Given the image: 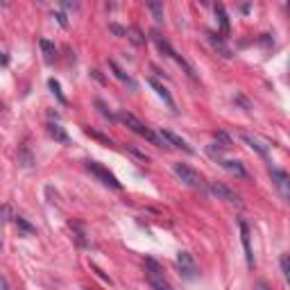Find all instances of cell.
Returning <instances> with one entry per match:
<instances>
[{
  "label": "cell",
  "mask_w": 290,
  "mask_h": 290,
  "mask_svg": "<svg viewBox=\"0 0 290 290\" xmlns=\"http://www.w3.org/2000/svg\"><path fill=\"white\" fill-rule=\"evenodd\" d=\"M0 290H9V288H7V281H5L3 274H0Z\"/></svg>",
  "instance_id": "32"
},
{
  "label": "cell",
  "mask_w": 290,
  "mask_h": 290,
  "mask_svg": "<svg viewBox=\"0 0 290 290\" xmlns=\"http://www.w3.org/2000/svg\"><path fill=\"white\" fill-rule=\"evenodd\" d=\"M254 290H272V288L267 286L265 281H256V283H254Z\"/></svg>",
  "instance_id": "30"
},
{
  "label": "cell",
  "mask_w": 290,
  "mask_h": 290,
  "mask_svg": "<svg viewBox=\"0 0 290 290\" xmlns=\"http://www.w3.org/2000/svg\"><path fill=\"white\" fill-rule=\"evenodd\" d=\"M118 120H120V123L127 125V127H129L131 131H134V134L143 136L147 143H152V145H157V147H168V145L159 139V134H154V131H152L150 127H145V125L141 123V120L136 118L134 114H129V111H120V114H118Z\"/></svg>",
  "instance_id": "1"
},
{
  "label": "cell",
  "mask_w": 290,
  "mask_h": 290,
  "mask_svg": "<svg viewBox=\"0 0 290 290\" xmlns=\"http://www.w3.org/2000/svg\"><path fill=\"white\" fill-rule=\"evenodd\" d=\"M55 18L59 20V25H61V28H68V20H66L64 14H55Z\"/></svg>",
  "instance_id": "29"
},
{
  "label": "cell",
  "mask_w": 290,
  "mask_h": 290,
  "mask_svg": "<svg viewBox=\"0 0 290 290\" xmlns=\"http://www.w3.org/2000/svg\"><path fill=\"white\" fill-rule=\"evenodd\" d=\"M96 107L100 109V114H102V116H104V118H109V120H114V114H111V111H109V109H107V107H104V102H102V100H98V102H96Z\"/></svg>",
  "instance_id": "25"
},
{
  "label": "cell",
  "mask_w": 290,
  "mask_h": 290,
  "mask_svg": "<svg viewBox=\"0 0 290 290\" xmlns=\"http://www.w3.org/2000/svg\"><path fill=\"white\" fill-rule=\"evenodd\" d=\"M9 215H12V209H9V207H0V225L7 222Z\"/></svg>",
  "instance_id": "27"
},
{
  "label": "cell",
  "mask_w": 290,
  "mask_h": 290,
  "mask_svg": "<svg viewBox=\"0 0 290 290\" xmlns=\"http://www.w3.org/2000/svg\"><path fill=\"white\" fill-rule=\"evenodd\" d=\"M172 172H175V175L182 179L184 186H188V188H202L204 186L199 172L193 170V168L186 166V163H172Z\"/></svg>",
  "instance_id": "3"
},
{
  "label": "cell",
  "mask_w": 290,
  "mask_h": 290,
  "mask_svg": "<svg viewBox=\"0 0 290 290\" xmlns=\"http://www.w3.org/2000/svg\"><path fill=\"white\" fill-rule=\"evenodd\" d=\"M39 46H41V50H43V59H46V61H48V64H50V61L55 59V55H57V48H55V43H50L48 39H41V41H39Z\"/></svg>",
  "instance_id": "15"
},
{
  "label": "cell",
  "mask_w": 290,
  "mask_h": 290,
  "mask_svg": "<svg viewBox=\"0 0 290 290\" xmlns=\"http://www.w3.org/2000/svg\"><path fill=\"white\" fill-rule=\"evenodd\" d=\"M18 161L20 163H23V166L25 168H30V166H34V157L32 154H30V150H28V147H20V152H18Z\"/></svg>",
  "instance_id": "21"
},
{
  "label": "cell",
  "mask_w": 290,
  "mask_h": 290,
  "mask_svg": "<svg viewBox=\"0 0 290 290\" xmlns=\"http://www.w3.org/2000/svg\"><path fill=\"white\" fill-rule=\"evenodd\" d=\"M209 191L218 199H225V202H229V204H240V195L234 193L229 186H225L222 182H209Z\"/></svg>",
  "instance_id": "6"
},
{
  "label": "cell",
  "mask_w": 290,
  "mask_h": 290,
  "mask_svg": "<svg viewBox=\"0 0 290 290\" xmlns=\"http://www.w3.org/2000/svg\"><path fill=\"white\" fill-rule=\"evenodd\" d=\"M7 55H5V52H0V66H7Z\"/></svg>",
  "instance_id": "31"
},
{
  "label": "cell",
  "mask_w": 290,
  "mask_h": 290,
  "mask_svg": "<svg viewBox=\"0 0 290 290\" xmlns=\"http://www.w3.org/2000/svg\"><path fill=\"white\" fill-rule=\"evenodd\" d=\"M240 139L245 141V143L250 145L252 150H256L261 157H265V159H267V157H270V147H267V143H265V141H263V139H258V136H254V134H247V131H242V134H240Z\"/></svg>",
  "instance_id": "7"
},
{
  "label": "cell",
  "mask_w": 290,
  "mask_h": 290,
  "mask_svg": "<svg viewBox=\"0 0 290 290\" xmlns=\"http://www.w3.org/2000/svg\"><path fill=\"white\" fill-rule=\"evenodd\" d=\"M147 9L152 12V16H154L157 23H163V5H161V3H157V0H150V3H147Z\"/></svg>",
  "instance_id": "18"
},
{
  "label": "cell",
  "mask_w": 290,
  "mask_h": 290,
  "mask_svg": "<svg viewBox=\"0 0 290 290\" xmlns=\"http://www.w3.org/2000/svg\"><path fill=\"white\" fill-rule=\"evenodd\" d=\"M177 265H179V270H182V277L188 279V281H195V279L199 277V267H197V263H195L191 252H179Z\"/></svg>",
  "instance_id": "4"
},
{
  "label": "cell",
  "mask_w": 290,
  "mask_h": 290,
  "mask_svg": "<svg viewBox=\"0 0 290 290\" xmlns=\"http://www.w3.org/2000/svg\"><path fill=\"white\" fill-rule=\"evenodd\" d=\"M218 163L225 168L227 172H231V175H236V177H240V179H250L247 170L242 168V163H238V161H229V159H220Z\"/></svg>",
  "instance_id": "9"
},
{
  "label": "cell",
  "mask_w": 290,
  "mask_h": 290,
  "mask_svg": "<svg viewBox=\"0 0 290 290\" xmlns=\"http://www.w3.org/2000/svg\"><path fill=\"white\" fill-rule=\"evenodd\" d=\"M215 16L220 20V32L229 34V18H227V12H225L222 5H215Z\"/></svg>",
  "instance_id": "16"
},
{
  "label": "cell",
  "mask_w": 290,
  "mask_h": 290,
  "mask_svg": "<svg viewBox=\"0 0 290 290\" xmlns=\"http://www.w3.org/2000/svg\"><path fill=\"white\" fill-rule=\"evenodd\" d=\"M240 236H242V247H245V256H247V265H254V256H252V247H250V227L245 222H240Z\"/></svg>",
  "instance_id": "11"
},
{
  "label": "cell",
  "mask_w": 290,
  "mask_h": 290,
  "mask_svg": "<svg viewBox=\"0 0 290 290\" xmlns=\"http://www.w3.org/2000/svg\"><path fill=\"white\" fill-rule=\"evenodd\" d=\"M109 30H111L114 34H118V36H125V32H127V30H125V28H120V25H116V23L109 25Z\"/></svg>",
  "instance_id": "28"
},
{
  "label": "cell",
  "mask_w": 290,
  "mask_h": 290,
  "mask_svg": "<svg viewBox=\"0 0 290 290\" xmlns=\"http://www.w3.org/2000/svg\"><path fill=\"white\" fill-rule=\"evenodd\" d=\"M109 68H111V71H114V75L116 77H118V80L120 82H125V84H129V88H134V91H136V82L134 80H131V77L127 75V73H125L123 71V68H120L118 64H116V61H109Z\"/></svg>",
  "instance_id": "13"
},
{
  "label": "cell",
  "mask_w": 290,
  "mask_h": 290,
  "mask_svg": "<svg viewBox=\"0 0 290 290\" xmlns=\"http://www.w3.org/2000/svg\"><path fill=\"white\" fill-rule=\"evenodd\" d=\"M281 272H283V279L288 281V277H290V267H288V254H283L281 256Z\"/></svg>",
  "instance_id": "26"
},
{
  "label": "cell",
  "mask_w": 290,
  "mask_h": 290,
  "mask_svg": "<svg viewBox=\"0 0 290 290\" xmlns=\"http://www.w3.org/2000/svg\"><path fill=\"white\" fill-rule=\"evenodd\" d=\"M14 222H16V227H18L20 231H25V234H34V231H36L34 227L30 225L25 218H20V215H14Z\"/></svg>",
  "instance_id": "22"
},
{
  "label": "cell",
  "mask_w": 290,
  "mask_h": 290,
  "mask_svg": "<svg viewBox=\"0 0 290 290\" xmlns=\"http://www.w3.org/2000/svg\"><path fill=\"white\" fill-rule=\"evenodd\" d=\"M48 86L52 88V93H55V96H57V100H59L61 104H66V98H64V93H61L59 82H57V80H50V82H48Z\"/></svg>",
  "instance_id": "23"
},
{
  "label": "cell",
  "mask_w": 290,
  "mask_h": 290,
  "mask_svg": "<svg viewBox=\"0 0 290 290\" xmlns=\"http://www.w3.org/2000/svg\"><path fill=\"white\" fill-rule=\"evenodd\" d=\"M145 274H147L150 286L154 290H175L170 286V281L166 279V274H163V267L154 261V258H145Z\"/></svg>",
  "instance_id": "2"
},
{
  "label": "cell",
  "mask_w": 290,
  "mask_h": 290,
  "mask_svg": "<svg viewBox=\"0 0 290 290\" xmlns=\"http://www.w3.org/2000/svg\"><path fill=\"white\" fill-rule=\"evenodd\" d=\"M213 136H215L218 141H222V147H225V150H229V147H231V139L225 134V131H215Z\"/></svg>",
  "instance_id": "24"
},
{
  "label": "cell",
  "mask_w": 290,
  "mask_h": 290,
  "mask_svg": "<svg viewBox=\"0 0 290 290\" xmlns=\"http://www.w3.org/2000/svg\"><path fill=\"white\" fill-rule=\"evenodd\" d=\"M48 134H50L55 141H59L61 145H71V139H68V134L64 131V127H59L57 123H48Z\"/></svg>",
  "instance_id": "12"
},
{
  "label": "cell",
  "mask_w": 290,
  "mask_h": 290,
  "mask_svg": "<svg viewBox=\"0 0 290 290\" xmlns=\"http://www.w3.org/2000/svg\"><path fill=\"white\" fill-rule=\"evenodd\" d=\"M147 84H150V86H152V88H154V91H157V96H159V98L163 100V102H166L168 107H170L172 111H175V109H177V107H175V100L170 98V93L166 91V86H163V84H159V82H157L154 77H150V80H147Z\"/></svg>",
  "instance_id": "10"
},
{
  "label": "cell",
  "mask_w": 290,
  "mask_h": 290,
  "mask_svg": "<svg viewBox=\"0 0 290 290\" xmlns=\"http://www.w3.org/2000/svg\"><path fill=\"white\" fill-rule=\"evenodd\" d=\"M71 229H73V234H75V240H77V245H82V247H86L88 242H86V234H84V229L77 222H71Z\"/></svg>",
  "instance_id": "19"
},
{
  "label": "cell",
  "mask_w": 290,
  "mask_h": 290,
  "mask_svg": "<svg viewBox=\"0 0 290 290\" xmlns=\"http://www.w3.org/2000/svg\"><path fill=\"white\" fill-rule=\"evenodd\" d=\"M84 134L91 136V139H96V141H100V143H104V145H114V141H111V139H107L104 134H100V131L91 129V127H84Z\"/></svg>",
  "instance_id": "20"
},
{
  "label": "cell",
  "mask_w": 290,
  "mask_h": 290,
  "mask_svg": "<svg viewBox=\"0 0 290 290\" xmlns=\"http://www.w3.org/2000/svg\"><path fill=\"white\" fill-rule=\"evenodd\" d=\"M270 177H272V182H274V186L279 188V193H281V197L283 199H288V175L283 170H279V168H270Z\"/></svg>",
  "instance_id": "8"
},
{
  "label": "cell",
  "mask_w": 290,
  "mask_h": 290,
  "mask_svg": "<svg viewBox=\"0 0 290 290\" xmlns=\"http://www.w3.org/2000/svg\"><path fill=\"white\" fill-rule=\"evenodd\" d=\"M86 168H88V170H91L93 175H96V177L100 179V182L104 184V186H109V188H116V191H120V182H118V179H116V177H114L111 172H109L104 166H100L98 161H86Z\"/></svg>",
  "instance_id": "5"
},
{
  "label": "cell",
  "mask_w": 290,
  "mask_h": 290,
  "mask_svg": "<svg viewBox=\"0 0 290 290\" xmlns=\"http://www.w3.org/2000/svg\"><path fill=\"white\" fill-rule=\"evenodd\" d=\"M125 36H129V41L134 46H145V36H143V32H141L139 28H129L127 32H125Z\"/></svg>",
  "instance_id": "17"
},
{
  "label": "cell",
  "mask_w": 290,
  "mask_h": 290,
  "mask_svg": "<svg viewBox=\"0 0 290 290\" xmlns=\"http://www.w3.org/2000/svg\"><path fill=\"white\" fill-rule=\"evenodd\" d=\"M207 36H209L211 43H213V48H215V50H220V55H222V57H231V50L225 46V41H222V39H218V34L207 32Z\"/></svg>",
  "instance_id": "14"
}]
</instances>
